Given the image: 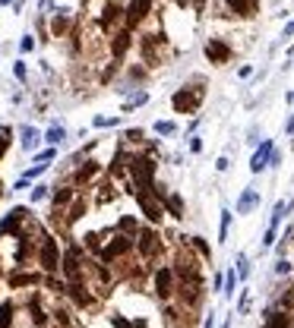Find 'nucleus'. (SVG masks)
<instances>
[{
	"instance_id": "nucleus-21",
	"label": "nucleus",
	"mask_w": 294,
	"mask_h": 328,
	"mask_svg": "<svg viewBox=\"0 0 294 328\" xmlns=\"http://www.w3.org/2000/svg\"><path fill=\"white\" fill-rule=\"evenodd\" d=\"M145 101H149V92H145V88H142V92H136V95H133L130 101L123 104V114H130V111H136V107H142Z\"/></svg>"
},
{
	"instance_id": "nucleus-24",
	"label": "nucleus",
	"mask_w": 294,
	"mask_h": 328,
	"mask_svg": "<svg viewBox=\"0 0 294 328\" xmlns=\"http://www.w3.org/2000/svg\"><path fill=\"white\" fill-rule=\"evenodd\" d=\"M152 130H155L158 136H174V133H177V123H174V120H155Z\"/></svg>"
},
{
	"instance_id": "nucleus-39",
	"label": "nucleus",
	"mask_w": 294,
	"mask_h": 328,
	"mask_svg": "<svg viewBox=\"0 0 294 328\" xmlns=\"http://www.w3.org/2000/svg\"><path fill=\"white\" fill-rule=\"evenodd\" d=\"M7 4H13V0H0V7H7Z\"/></svg>"
},
{
	"instance_id": "nucleus-27",
	"label": "nucleus",
	"mask_w": 294,
	"mask_h": 328,
	"mask_svg": "<svg viewBox=\"0 0 294 328\" xmlns=\"http://www.w3.org/2000/svg\"><path fill=\"white\" fill-rule=\"evenodd\" d=\"M51 190L54 186H48V183H35L32 186V202H45V199H51Z\"/></svg>"
},
{
	"instance_id": "nucleus-7",
	"label": "nucleus",
	"mask_w": 294,
	"mask_h": 328,
	"mask_svg": "<svg viewBox=\"0 0 294 328\" xmlns=\"http://www.w3.org/2000/svg\"><path fill=\"white\" fill-rule=\"evenodd\" d=\"M142 63L145 66H155V63H161V57H164V35H142Z\"/></svg>"
},
{
	"instance_id": "nucleus-34",
	"label": "nucleus",
	"mask_w": 294,
	"mask_h": 328,
	"mask_svg": "<svg viewBox=\"0 0 294 328\" xmlns=\"http://www.w3.org/2000/svg\"><path fill=\"white\" fill-rule=\"evenodd\" d=\"M237 265H241V278H247V275H250V262H247V256L237 259Z\"/></svg>"
},
{
	"instance_id": "nucleus-25",
	"label": "nucleus",
	"mask_w": 294,
	"mask_h": 328,
	"mask_svg": "<svg viewBox=\"0 0 294 328\" xmlns=\"http://www.w3.org/2000/svg\"><path fill=\"white\" fill-rule=\"evenodd\" d=\"M13 313H16V309H13L10 300L0 303V328H10V325H13Z\"/></svg>"
},
{
	"instance_id": "nucleus-40",
	"label": "nucleus",
	"mask_w": 294,
	"mask_h": 328,
	"mask_svg": "<svg viewBox=\"0 0 294 328\" xmlns=\"http://www.w3.org/2000/svg\"><path fill=\"white\" fill-rule=\"evenodd\" d=\"M288 101H294V92H291V95H288Z\"/></svg>"
},
{
	"instance_id": "nucleus-9",
	"label": "nucleus",
	"mask_w": 294,
	"mask_h": 328,
	"mask_svg": "<svg viewBox=\"0 0 294 328\" xmlns=\"http://www.w3.org/2000/svg\"><path fill=\"white\" fill-rule=\"evenodd\" d=\"M73 29H76V16H73V10H60V13H54V16H51V22H48V32L54 35V38H70Z\"/></svg>"
},
{
	"instance_id": "nucleus-10",
	"label": "nucleus",
	"mask_w": 294,
	"mask_h": 328,
	"mask_svg": "<svg viewBox=\"0 0 294 328\" xmlns=\"http://www.w3.org/2000/svg\"><path fill=\"white\" fill-rule=\"evenodd\" d=\"M231 44L225 41V38H209L206 41V57H209V63H215V66H222V63H228L231 60Z\"/></svg>"
},
{
	"instance_id": "nucleus-35",
	"label": "nucleus",
	"mask_w": 294,
	"mask_h": 328,
	"mask_svg": "<svg viewBox=\"0 0 294 328\" xmlns=\"http://www.w3.org/2000/svg\"><path fill=\"white\" fill-rule=\"evenodd\" d=\"M190 152H203V139H199V136L190 139Z\"/></svg>"
},
{
	"instance_id": "nucleus-17",
	"label": "nucleus",
	"mask_w": 294,
	"mask_h": 328,
	"mask_svg": "<svg viewBox=\"0 0 294 328\" xmlns=\"http://www.w3.org/2000/svg\"><path fill=\"white\" fill-rule=\"evenodd\" d=\"M253 208H260V193L256 190H244L237 199V215H250Z\"/></svg>"
},
{
	"instance_id": "nucleus-15",
	"label": "nucleus",
	"mask_w": 294,
	"mask_h": 328,
	"mask_svg": "<svg viewBox=\"0 0 294 328\" xmlns=\"http://www.w3.org/2000/svg\"><path fill=\"white\" fill-rule=\"evenodd\" d=\"M272 149H275V145L266 139L260 149L253 152V158H250V171H253V174H260V171H266V168H269V155H272Z\"/></svg>"
},
{
	"instance_id": "nucleus-16",
	"label": "nucleus",
	"mask_w": 294,
	"mask_h": 328,
	"mask_svg": "<svg viewBox=\"0 0 294 328\" xmlns=\"http://www.w3.org/2000/svg\"><path fill=\"white\" fill-rule=\"evenodd\" d=\"M225 7H228V13L231 16H253L256 13V7H260V0H225Z\"/></svg>"
},
{
	"instance_id": "nucleus-31",
	"label": "nucleus",
	"mask_w": 294,
	"mask_h": 328,
	"mask_svg": "<svg viewBox=\"0 0 294 328\" xmlns=\"http://www.w3.org/2000/svg\"><path fill=\"white\" fill-rule=\"evenodd\" d=\"M13 76L19 79V82H26V79H29V69H26V63H23V60H16V63H13Z\"/></svg>"
},
{
	"instance_id": "nucleus-23",
	"label": "nucleus",
	"mask_w": 294,
	"mask_h": 328,
	"mask_svg": "<svg viewBox=\"0 0 294 328\" xmlns=\"http://www.w3.org/2000/svg\"><path fill=\"white\" fill-rule=\"evenodd\" d=\"M32 158H35V164H51L54 158H57V149L48 145V149H41V152H32Z\"/></svg>"
},
{
	"instance_id": "nucleus-37",
	"label": "nucleus",
	"mask_w": 294,
	"mask_h": 328,
	"mask_svg": "<svg viewBox=\"0 0 294 328\" xmlns=\"http://www.w3.org/2000/svg\"><path fill=\"white\" fill-rule=\"evenodd\" d=\"M215 168H218V171H228V168H231V161H228V158L222 155V158H218V161H215Z\"/></svg>"
},
{
	"instance_id": "nucleus-4",
	"label": "nucleus",
	"mask_w": 294,
	"mask_h": 328,
	"mask_svg": "<svg viewBox=\"0 0 294 328\" xmlns=\"http://www.w3.org/2000/svg\"><path fill=\"white\" fill-rule=\"evenodd\" d=\"M133 246H136V252H139V259H142V262H149V259H155V256H158V249H161V237H158V230H152V227H139V233L133 237Z\"/></svg>"
},
{
	"instance_id": "nucleus-6",
	"label": "nucleus",
	"mask_w": 294,
	"mask_h": 328,
	"mask_svg": "<svg viewBox=\"0 0 294 328\" xmlns=\"http://www.w3.org/2000/svg\"><path fill=\"white\" fill-rule=\"evenodd\" d=\"M136 202H139L142 215L149 218L152 224H161V218H164V208H161V199L155 196V190H139V193H136Z\"/></svg>"
},
{
	"instance_id": "nucleus-22",
	"label": "nucleus",
	"mask_w": 294,
	"mask_h": 328,
	"mask_svg": "<svg viewBox=\"0 0 294 328\" xmlns=\"http://www.w3.org/2000/svg\"><path fill=\"white\" fill-rule=\"evenodd\" d=\"M266 328H291V319H288L285 313H269Z\"/></svg>"
},
{
	"instance_id": "nucleus-41",
	"label": "nucleus",
	"mask_w": 294,
	"mask_h": 328,
	"mask_svg": "<svg viewBox=\"0 0 294 328\" xmlns=\"http://www.w3.org/2000/svg\"><path fill=\"white\" fill-rule=\"evenodd\" d=\"M16 7H23V0H16Z\"/></svg>"
},
{
	"instance_id": "nucleus-29",
	"label": "nucleus",
	"mask_w": 294,
	"mask_h": 328,
	"mask_svg": "<svg viewBox=\"0 0 294 328\" xmlns=\"http://www.w3.org/2000/svg\"><path fill=\"white\" fill-rule=\"evenodd\" d=\"M117 123H120V117H95L92 120L95 130H111V126H117Z\"/></svg>"
},
{
	"instance_id": "nucleus-3",
	"label": "nucleus",
	"mask_w": 294,
	"mask_h": 328,
	"mask_svg": "<svg viewBox=\"0 0 294 328\" xmlns=\"http://www.w3.org/2000/svg\"><path fill=\"white\" fill-rule=\"evenodd\" d=\"M35 259H38L41 271H48V275H54V271H60V246L57 240H54L51 233H45L41 240H38V249H35Z\"/></svg>"
},
{
	"instance_id": "nucleus-2",
	"label": "nucleus",
	"mask_w": 294,
	"mask_h": 328,
	"mask_svg": "<svg viewBox=\"0 0 294 328\" xmlns=\"http://www.w3.org/2000/svg\"><path fill=\"white\" fill-rule=\"evenodd\" d=\"M203 98H206L203 82L199 85H183V88H177V92L171 95V107H174V114H196Z\"/></svg>"
},
{
	"instance_id": "nucleus-11",
	"label": "nucleus",
	"mask_w": 294,
	"mask_h": 328,
	"mask_svg": "<svg viewBox=\"0 0 294 328\" xmlns=\"http://www.w3.org/2000/svg\"><path fill=\"white\" fill-rule=\"evenodd\" d=\"M130 44H133V32H130V29L114 32V35H111V60L120 63V60L127 57V51H130Z\"/></svg>"
},
{
	"instance_id": "nucleus-18",
	"label": "nucleus",
	"mask_w": 294,
	"mask_h": 328,
	"mask_svg": "<svg viewBox=\"0 0 294 328\" xmlns=\"http://www.w3.org/2000/svg\"><path fill=\"white\" fill-rule=\"evenodd\" d=\"M41 139H45L48 145H54V149H57V145H64V139H67V130H64V123H57V120H54V123L48 126V130L41 133Z\"/></svg>"
},
{
	"instance_id": "nucleus-26",
	"label": "nucleus",
	"mask_w": 294,
	"mask_h": 328,
	"mask_svg": "<svg viewBox=\"0 0 294 328\" xmlns=\"http://www.w3.org/2000/svg\"><path fill=\"white\" fill-rule=\"evenodd\" d=\"M145 142V130H123V145H142Z\"/></svg>"
},
{
	"instance_id": "nucleus-12",
	"label": "nucleus",
	"mask_w": 294,
	"mask_h": 328,
	"mask_svg": "<svg viewBox=\"0 0 294 328\" xmlns=\"http://www.w3.org/2000/svg\"><path fill=\"white\" fill-rule=\"evenodd\" d=\"M155 294H158L161 300H168V297L174 294V268H171V265H161V268L155 271Z\"/></svg>"
},
{
	"instance_id": "nucleus-14",
	"label": "nucleus",
	"mask_w": 294,
	"mask_h": 328,
	"mask_svg": "<svg viewBox=\"0 0 294 328\" xmlns=\"http://www.w3.org/2000/svg\"><path fill=\"white\" fill-rule=\"evenodd\" d=\"M145 79V66L142 63H136V66H127V73H123V82H120V92L127 95V92H133V88L139 85Z\"/></svg>"
},
{
	"instance_id": "nucleus-1",
	"label": "nucleus",
	"mask_w": 294,
	"mask_h": 328,
	"mask_svg": "<svg viewBox=\"0 0 294 328\" xmlns=\"http://www.w3.org/2000/svg\"><path fill=\"white\" fill-rule=\"evenodd\" d=\"M130 249H133V237H127V233L117 230V233H111V237H101L95 256H98L104 265H111V262H117L120 256H127Z\"/></svg>"
},
{
	"instance_id": "nucleus-38",
	"label": "nucleus",
	"mask_w": 294,
	"mask_h": 328,
	"mask_svg": "<svg viewBox=\"0 0 294 328\" xmlns=\"http://www.w3.org/2000/svg\"><path fill=\"white\" fill-rule=\"evenodd\" d=\"M288 133H294V117H291V120H288Z\"/></svg>"
},
{
	"instance_id": "nucleus-33",
	"label": "nucleus",
	"mask_w": 294,
	"mask_h": 328,
	"mask_svg": "<svg viewBox=\"0 0 294 328\" xmlns=\"http://www.w3.org/2000/svg\"><path fill=\"white\" fill-rule=\"evenodd\" d=\"M32 48H35V38H32V35H23V41H19V51H23V54H29Z\"/></svg>"
},
{
	"instance_id": "nucleus-36",
	"label": "nucleus",
	"mask_w": 294,
	"mask_h": 328,
	"mask_svg": "<svg viewBox=\"0 0 294 328\" xmlns=\"http://www.w3.org/2000/svg\"><path fill=\"white\" fill-rule=\"evenodd\" d=\"M275 271H279V275H288V271H291V262H285V259H282L279 265H275Z\"/></svg>"
},
{
	"instance_id": "nucleus-42",
	"label": "nucleus",
	"mask_w": 294,
	"mask_h": 328,
	"mask_svg": "<svg viewBox=\"0 0 294 328\" xmlns=\"http://www.w3.org/2000/svg\"><path fill=\"white\" fill-rule=\"evenodd\" d=\"M0 196H4V183H0Z\"/></svg>"
},
{
	"instance_id": "nucleus-19",
	"label": "nucleus",
	"mask_w": 294,
	"mask_h": 328,
	"mask_svg": "<svg viewBox=\"0 0 294 328\" xmlns=\"http://www.w3.org/2000/svg\"><path fill=\"white\" fill-rule=\"evenodd\" d=\"M117 230H120V233H127V237H136V233H139V224H136V218H130V215H120V221H117Z\"/></svg>"
},
{
	"instance_id": "nucleus-13",
	"label": "nucleus",
	"mask_w": 294,
	"mask_h": 328,
	"mask_svg": "<svg viewBox=\"0 0 294 328\" xmlns=\"http://www.w3.org/2000/svg\"><path fill=\"white\" fill-rule=\"evenodd\" d=\"M16 136H19L23 152H35V149H38V142H45V139H41V130H38V126H32V123H23L19 130H16Z\"/></svg>"
},
{
	"instance_id": "nucleus-20",
	"label": "nucleus",
	"mask_w": 294,
	"mask_h": 328,
	"mask_svg": "<svg viewBox=\"0 0 294 328\" xmlns=\"http://www.w3.org/2000/svg\"><path fill=\"white\" fill-rule=\"evenodd\" d=\"M10 145H13V130H10V126H0V161L7 158Z\"/></svg>"
},
{
	"instance_id": "nucleus-30",
	"label": "nucleus",
	"mask_w": 294,
	"mask_h": 328,
	"mask_svg": "<svg viewBox=\"0 0 294 328\" xmlns=\"http://www.w3.org/2000/svg\"><path fill=\"white\" fill-rule=\"evenodd\" d=\"M228 227H231V212H222V227H218V240H228Z\"/></svg>"
},
{
	"instance_id": "nucleus-28",
	"label": "nucleus",
	"mask_w": 294,
	"mask_h": 328,
	"mask_svg": "<svg viewBox=\"0 0 294 328\" xmlns=\"http://www.w3.org/2000/svg\"><path fill=\"white\" fill-rule=\"evenodd\" d=\"M190 243H193V249H196V252H199V256H203V259H212V249H209V243L203 240V237H193Z\"/></svg>"
},
{
	"instance_id": "nucleus-5",
	"label": "nucleus",
	"mask_w": 294,
	"mask_h": 328,
	"mask_svg": "<svg viewBox=\"0 0 294 328\" xmlns=\"http://www.w3.org/2000/svg\"><path fill=\"white\" fill-rule=\"evenodd\" d=\"M98 171H101V161H95V158H89V161H76V168H73V174H70L73 186H76V190H86L92 180L98 177Z\"/></svg>"
},
{
	"instance_id": "nucleus-32",
	"label": "nucleus",
	"mask_w": 294,
	"mask_h": 328,
	"mask_svg": "<svg viewBox=\"0 0 294 328\" xmlns=\"http://www.w3.org/2000/svg\"><path fill=\"white\" fill-rule=\"evenodd\" d=\"M234 284H237V275H234V271H228V278H225V294H228V297L234 294Z\"/></svg>"
},
{
	"instance_id": "nucleus-8",
	"label": "nucleus",
	"mask_w": 294,
	"mask_h": 328,
	"mask_svg": "<svg viewBox=\"0 0 294 328\" xmlns=\"http://www.w3.org/2000/svg\"><path fill=\"white\" fill-rule=\"evenodd\" d=\"M152 4H155V0H130V4L123 7V26L133 32V29L145 19V16L152 13Z\"/></svg>"
}]
</instances>
